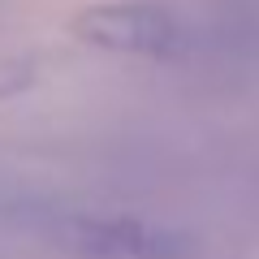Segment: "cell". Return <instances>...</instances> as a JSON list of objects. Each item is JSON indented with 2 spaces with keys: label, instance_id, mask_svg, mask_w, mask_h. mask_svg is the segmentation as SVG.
<instances>
[{
  "label": "cell",
  "instance_id": "6da1fadb",
  "mask_svg": "<svg viewBox=\"0 0 259 259\" xmlns=\"http://www.w3.org/2000/svg\"><path fill=\"white\" fill-rule=\"evenodd\" d=\"M44 233L69 255L82 259H190L194 242L177 229L121 216H82V212H56L44 221Z\"/></svg>",
  "mask_w": 259,
  "mask_h": 259
},
{
  "label": "cell",
  "instance_id": "7a4b0ae2",
  "mask_svg": "<svg viewBox=\"0 0 259 259\" xmlns=\"http://www.w3.org/2000/svg\"><path fill=\"white\" fill-rule=\"evenodd\" d=\"M74 35L91 48L121 56H177L186 48V30L177 18L151 0H104L74 18Z\"/></svg>",
  "mask_w": 259,
  "mask_h": 259
}]
</instances>
